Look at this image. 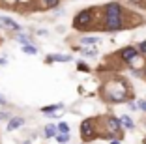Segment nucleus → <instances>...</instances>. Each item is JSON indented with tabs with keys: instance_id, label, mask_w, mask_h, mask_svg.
Returning a JSON list of instances; mask_svg holds the SVG:
<instances>
[{
	"instance_id": "obj_16",
	"label": "nucleus",
	"mask_w": 146,
	"mask_h": 144,
	"mask_svg": "<svg viewBox=\"0 0 146 144\" xmlns=\"http://www.w3.org/2000/svg\"><path fill=\"white\" fill-rule=\"evenodd\" d=\"M15 39H17L19 43H23V45H26V43H30V38H28L26 34H23V32H19V34L15 36Z\"/></svg>"
},
{
	"instance_id": "obj_12",
	"label": "nucleus",
	"mask_w": 146,
	"mask_h": 144,
	"mask_svg": "<svg viewBox=\"0 0 146 144\" xmlns=\"http://www.w3.org/2000/svg\"><path fill=\"white\" fill-rule=\"evenodd\" d=\"M60 0H41V6L45 9H51V8H58Z\"/></svg>"
},
{
	"instance_id": "obj_19",
	"label": "nucleus",
	"mask_w": 146,
	"mask_h": 144,
	"mask_svg": "<svg viewBox=\"0 0 146 144\" xmlns=\"http://www.w3.org/2000/svg\"><path fill=\"white\" fill-rule=\"evenodd\" d=\"M84 56H98V49H81Z\"/></svg>"
},
{
	"instance_id": "obj_2",
	"label": "nucleus",
	"mask_w": 146,
	"mask_h": 144,
	"mask_svg": "<svg viewBox=\"0 0 146 144\" xmlns=\"http://www.w3.org/2000/svg\"><path fill=\"white\" fill-rule=\"evenodd\" d=\"M103 28L107 32H118L124 28V19L122 15H105V25Z\"/></svg>"
},
{
	"instance_id": "obj_26",
	"label": "nucleus",
	"mask_w": 146,
	"mask_h": 144,
	"mask_svg": "<svg viewBox=\"0 0 146 144\" xmlns=\"http://www.w3.org/2000/svg\"><path fill=\"white\" fill-rule=\"evenodd\" d=\"M111 144H120V142H118V140H114V142H111Z\"/></svg>"
},
{
	"instance_id": "obj_22",
	"label": "nucleus",
	"mask_w": 146,
	"mask_h": 144,
	"mask_svg": "<svg viewBox=\"0 0 146 144\" xmlns=\"http://www.w3.org/2000/svg\"><path fill=\"white\" fill-rule=\"evenodd\" d=\"M77 69H79V71H88V66H84V64H79V66H77Z\"/></svg>"
},
{
	"instance_id": "obj_11",
	"label": "nucleus",
	"mask_w": 146,
	"mask_h": 144,
	"mask_svg": "<svg viewBox=\"0 0 146 144\" xmlns=\"http://www.w3.org/2000/svg\"><path fill=\"white\" fill-rule=\"evenodd\" d=\"M62 107H64L62 103H56V105H47V107H43V109H41V112L49 116V114H52V112H58V109H62Z\"/></svg>"
},
{
	"instance_id": "obj_6",
	"label": "nucleus",
	"mask_w": 146,
	"mask_h": 144,
	"mask_svg": "<svg viewBox=\"0 0 146 144\" xmlns=\"http://www.w3.org/2000/svg\"><path fill=\"white\" fill-rule=\"evenodd\" d=\"M135 56H137V49H133V47H125L120 51V58L124 62H133Z\"/></svg>"
},
{
	"instance_id": "obj_4",
	"label": "nucleus",
	"mask_w": 146,
	"mask_h": 144,
	"mask_svg": "<svg viewBox=\"0 0 146 144\" xmlns=\"http://www.w3.org/2000/svg\"><path fill=\"white\" fill-rule=\"evenodd\" d=\"M81 137L82 140H94L96 137V123L92 118H86L84 122L81 123Z\"/></svg>"
},
{
	"instance_id": "obj_10",
	"label": "nucleus",
	"mask_w": 146,
	"mask_h": 144,
	"mask_svg": "<svg viewBox=\"0 0 146 144\" xmlns=\"http://www.w3.org/2000/svg\"><path fill=\"white\" fill-rule=\"evenodd\" d=\"M71 56L69 54H49L47 56V62H69Z\"/></svg>"
},
{
	"instance_id": "obj_5",
	"label": "nucleus",
	"mask_w": 146,
	"mask_h": 144,
	"mask_svg": "<svg viewBox=\"0 0 146 144\" xmlns=\"http://www.w3.org/2000/svg\"><path fill=\"white\" fill-rule=\"evenodd\" d=\"M0 26L6 30H13V32H21V25L17 21H13L9 17H0Z\"/></svg>"
},
{
	"instance_id": "obj_13",
	"label": "nucleus",
	"mask_w": 146,
	"mask_h": 144,
	"mask_svg": "<svg viewBox=\"0 0 146 144\" xmlns=\"http://www.w3.org/2000/svg\"><path fill=\"white\" fill-rule=\"evenodd\" d=\"M23 52H25V54H38V49H36L34 45H32V43H26V45H23Z\"/></svg>"
},
{
	"instance_id": "obj_21",
	"label": "nucleus",
	"mask_w": 146,
	"mask_h": 144,
	"mask_svg": "<svg viewBox=\"0 0 146 144\" xmlns=\"http://www.w3.org/2000/svg\"><path fill=\"white\" fill-rule=\"evenodd\" d=\"M137 107H139L141 110H146V99H141V101L137 103ZM139 109H137V110H139Z\"/></svg>"
},
{
	"instance_id": "obj_24",
	"label": "nucleus",
	"mask_w": 146,
	"mask_h": 144,
	"mask_svg": "<svg viewBox=\"0 0 146 144\" xmlns=\"http://www.w3.org/2000/svg\"><path fill=\"white\" fill-rule=\"evenodd\" d=\"M6 118H9V114L4 112V110H0V120H6Z\"/></svg>"
},
{
	"instance_id": "obj_18",
	"label": "nucleus",
	"mask_w": 146,
	"mask_h": 144,
	"mask_svg": "<svg viewBox=\"0 0 146 144\" xmlns=\"http://www.w3.org/2000/svg\"><path fill=\"white\" fill-rule=\"evenodd\" d=\"M99 38H82V45H98Z\"/></svg>"
},
{
	"instance_id": "obj_9",
	"label": "nucleus",
	"mask_w": 146,
	"mask_h": 144,
	"mask_svg": "<svg viewBox=\"0 0 146 144\" xmlns=\"http://www.w3.org/2000/svg\"><path fill=\"white\" fill-rule=\"evenodd\" d=\"M105 15H122L120 4H116V2H111V4H107V6H105Z\"/></svg>"
},
{
	"instance_id": "obj_27",
	"label": "nucleus",
	"mask_w": 146,
	"mask_h": 144,
	"mask_svg": "<svg viewBox=\"0 0 146 144\" xmlns=\"http://www.w3.org/2000/svg\"><path fill=\"white\" fill-rule=\"evenodd\" d=\"M144 75H146V68H144Z\"/></svg>"
},
{
	"instance_id": "obj_8",
	"label": "nucleus",
	"mask_w": 146,
	"mask_h": 144,
	"mask_svg": "<svg viewBox=\"0 0 146 144\" xmlns=\"http://www.w3.org/2000/svg\"><path fill=\"white\" fill-rule=\"evenodd\" d=\"M25 123V118H21V116H13V118H9L8 125H6V129L8 131H15V129H19V127Z\"/></svg>"
},
{
	"instance_id": "obj_15",
	"label": "nucleus",
	"mask_w": 146,
	"mask_h": 144,
	"mask_svg": "<svg viewBox=\"0 0 146 144\" xmlns=\"http://www.w3.org/2000/svg\"><path fill=\"white\" fill-rule=\"evenodd\" d=\"M56 127L52 125V123H49L47 127H45V137H47V139H52V137H56Z\"/></svg>"
},
{
	"instance_id": "obj_20",
	"label": "nucleus",
	"mask_w": 146,
	"mask_h": 144,
	"mask_svg": "<svg viewBox=\"0 0 146 144\" xmlns=\"http://www.w3.org/2000/svg\"><path fill=\"white\" fill-rule=\"evenodd\" d=\"M56 140L62 142V144H66L69 140V135H66V133H58V135H56Z\"/></svg>"
},
{
	"instance_id": "obj_7",
	"label": "nucleus",
	"mask_w": 146,
	"mask_h": 144,
	"mask_svg": "<svg viewBox=\"0 0 146 144\" xmlns=\"http://www.w3.org/2000/svg\"><path fill=\"white\" fill-rule=\"evenodd\" d=\"M120 120H116L114 116H111V118H107V127H109V131L112 133V135L116 137H120Z\"/></svg>"
},
{
	"instance_id": "obj_23",
	"label": "nucleus",
	"mask_w": 146,
	"mask_h": 144,
	"mask_svg": "<svg viewBox=\"0 0 146 144\" xmlns=\"http://www.w3.org/2000/svg\"><path fill=\"white\" fill-rule=\"evenodd\" d=\"M6 105H8V99L4 96H0V107H6Z\"/></svg>"
},
{
	"instance_id": "obj_25",
	"label": "nucleus",
	"mask_w": 146,
	"mask_h": 144,
	"mask_svg": "<svg viewBox=\"0 0 146 144\" xmlns=\"http://www.w3.org/2000/svg\"><path fill=\"white\" fill-rule=\"evenodd\" d=\"M6 62H8L6 58H0V66H6Z\"/></svg>"
},
{
	"instance_id": "obj_14",
	"label": "nucleus",
	"mask_w": 146,
	"mask_h": 144,
	"mask_svg": "<svg viewBox=\"0 0 146 144\" xmlns=\"http://www.w3.org/2000/svg\"><path fill=\"white\" fill-rule=\"evenodd\" d=\"M120 123H122L124 127H127V129H133V127H135L133 120L129 118V116H122V118H120Z\"/></svg>"
},
{
	"instance_id": "obj_1",
	"label": "nucleus",
	"mask_w": 146,
	"mask_h": 144,
	"mask_svg": "<svg viewBox=\"0 0 146 144\" xmlns=\"http://www.w3.org/2000/svg\"><path fill=\"white\" fill-rule=\"evenodd\" d=\"M107 98L114 103H120V101H127L129 99V92H127V86H125L124 81H114L109 84L107 88Z\"/></svg>"
},
{
	"instance_id": "obj_17",
	"label": "nucleus",
	"mask_w": 146,
	"mask_h": 144,
	"mask_svg": "<svg viewBox=\"0 0 146 144\" xmlns=\"http://www.w3.org/2000/svg\"><path fill=\"white\" fill-rule=\"evenodd\" d=\"M56 131H58V133H66V135H69V125H68V123H64V122H60V123H58V127H56Z\"/></svg>"
},
{
	"instance_id": "obj_3",
	"label": "nucleus",
	"mask_w": 146,
	"mask_h": 144,
	"mask_svg": "<svg viewBox=\"0 0 146 144\" xmlns=\"http://www.w3.org/2000/svg\"><path fill=\"white\" fill-rule=\"evenodd\" d=\"M94 21V9H82L81 13H77L75 17V28H88L90 23Z\"/></svg>"
}]
</instances>
